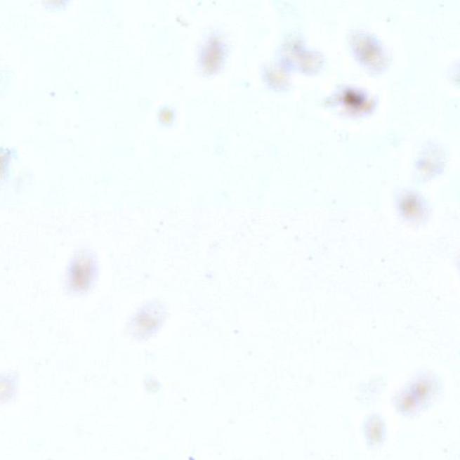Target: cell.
Here are the masks:
<instances>
[{
  "label": "cell",
  "instance_id": "2",
  "mask_svg": "<svg viewBox=\"0 0 460 460\" xmlns=\"http://www.w3.org/2000/svg\"><path fill=\"white\" fill-rule=\"evenodd\" d=\"M96 273V263L91 256H80L74 263L72 278L73 284L79 291L91 284Z\"/></svg>",
  "mask_w": 460,
  "mask_h": 460
},
{
  "label": "cell",
  "instance_id": "4",
  "mask_svg": "<svg viewBox=\"0 0 460 460\" xmlns=\"http://www.w3.org/2000/svg\"><path fill=\"white\" fill-rule=\"evenodd\" d=\"M17 386L12 379H0V403H6L12 400L15 395Z\"/></svg>",
  "mask_w": 460,
  "mask_h": 460
},
{
  "label": "cell",
  "instance_id": "3",
  "mask_svg": "<svg viewBox=\"0 0 460 460\" xmlns=\"http://www.w3.org/2000/svg\"><path fill=\"white\" fill-rule=\"evenodd\" d=\"M355 44L357 53L366 64L373 67L382 64L383 55L381 47L373 41L372 37H367L364 34L357 35Z\"/></svg>",
  "mask_w": 460,
  "mask_h": 460
},
{
  "label": "cell",
  "instance_id": "1",
  "mask_svg": "<svg viewBox=\"0 0 460 460\" xmlns=\"http://www.w3.org/2000/svg\"><path fill=\"white\" fill-rule=\"evenodd\" d=\"M165 316L166 311L163 305L157 302L144 305L131 322V334L139 339H149L159 329L165 320Z\"/></svg>",
  "mask_w": 460,
  "mask_h": 460
}]
</instances>
